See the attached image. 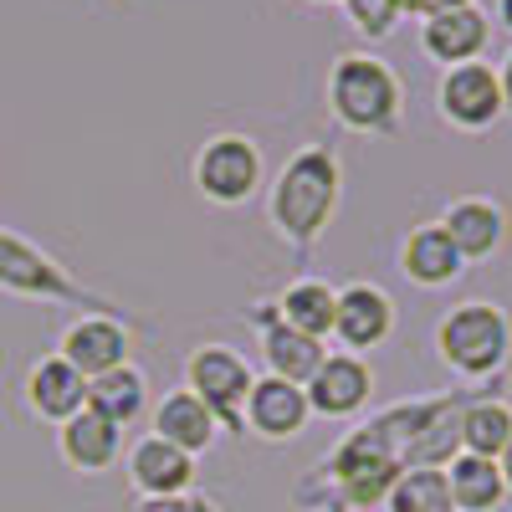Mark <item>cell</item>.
Here are the masks:
<instances>
[{
    "label": "cell",
    "instance_id": "cell-13",
    "mask_svg": "<svg viewBox=\"0 0 512 512\" xmlns=\"http://www.w3.org/2000/svg\"><path fill=\"white\" fill-rule=\"evenodd\" d=\"M123 477L134 487L139 502H164V497H185L195 492V477H200V461L185 456L180 446H169L159 436H139L123 446Z\"/></svg>",
    "mask_w": 512,
    "mask_h": 512
},
{
    "label": "cell",
    "instance_id": "cell-26",
    "mask_svg": "<svg viewBox=\"0 0 512 512\" xmlns=\"http://www.w3.org/2000/svg\"><path fill=\"white\" fill-rule=\"evenodd\" d=\"M134 512H221V502L205 492H185V497H164V502H134Z\"/></svg>",
    "mask_w": 512,
    "mask_h": 512
},
{
    "label": "cell",
    "instance_id": "cell-16",
    "mask_svg": "<svg viewBox=\"0 0 512 512\" xmlns=\"http://www.w3.org/2000/svg\"><path fill=\"white\" fill-rule=\"evenodd\" d=\"M21 405L41 425H67L77 410H88V379H82L62 354H41L21 379Z\"/></svg>",
    "mask_w": 512,
    "mask_h": 512
},
{
    "label": "cell",
    "instance_id": "cell-32",
    "mask_svg": "<svg viewBox=\"0 0 512 512\" xmlns=\"http://www.w3.org/2000/svg\"><path fill=\"white\" fill-rule=\"evenodd\" d=\"M297 512H308V507H297Z\"/></svg>",
    "mask_w": 512,
    "mask_h": 512
},
{
    "label": "cell",
    "instance_id": "cell-10",
    "mask_svg": "<svg viewBox=\"0 0 512 512\" xmlns=\"http://www.w3.org/2000/svg\"><path fill=\"white\" fill-rule=\"evenodd\" d=\"M436 226L451 236V246L461 251L466 267L497 262L507 251V236H512V216L497 195H451L446 210L436 216Z\"/></svg>",
    "mask_w": 512,
    "mask_h": 512
},
{
    "label": "cell",
    "instance_id": "cell-25",
    "mask_svg": "<svg viewBox=\"0 0 512 512\" xmlns=\"http://www.w3.org/2000/svg\"><path fill=\"white\" fill-rule=\"evenodd\" d=\"M338 6H344L354 36L369 41V47L374 41H390L405 21V0H338Z\"/></svg>",
    "mask_w": 512,
    "mask_h": 512
},
{
    "label": "cell",
    "instance_id": "cell-28",
    "mask_svg": "<svg viewBox=\"0 0 512 512\" xmlns=\"http://www.w3.org/2000/svg\"><path fill=\"white\" fill-rule=\"evenodd\" d=\"M497 82H502V108H507V118H512V52H507V62L497 67Z\"/></svg>",
    "mask_w": 512,
    "mask_h": 512
},
{
    "label": "cell",
    "instance_id": "cell-11",
    "mask_svg": "<svg viewBox=\"0 0 512 512\" xmlns=\"http://www.w3.org/2000/svg\"><path fill=\"white\" fill-rule=\"evenodd\" d=\"M52 354H62L82 379H103L108 369L134 364V323L108 318V313H77L62 328Z\"/></svg>",
    "mask_w": 512,
    "mask_h": 512
},
{
    "label": "cell",
    "instance_id": "cell-31",
    "mask_svg": "<svg viewBox=\"0 0 512 512\" xmlns=\"http://www.w3.org/2000/svg\"><path fill=\"white\" fill-rule=\"evenodd\" d=\"M303 6H338V0H303Z\"/></svg>",
    "mask_w": 512,
    "mask_h": 512
},
{
    "label": "cell",
    "instance_id": "cell-30",
    "mask_svg": "<svg viewBox=\"0 0 512 512\" xmlns=\"http://www.w3.org/2000/svg\"><path fill=\"white\" fill-rule=\"evenodd\" d=\"M497 26L512 36V0H497Z\"/></svg>",
    "mask_w": 512,
    "mask_h": 512
},
{
    "label": "cell",
    "instance_id": "cell-2",
    "mask_svg": "<svg viewBox=\"0 0 512 512\" xmlns=\"http://www.w3.org/2000/svg\"><path fill=\"white\" fill-rule=\"evenodd\" d=\"M328 118L359 139H395L405 128V82L379 52H338L323 77Z\"/></svg>",
    "mask_w": 512,
    "mask_h": 512
},
{
    "label": "cell",
    "instance_id": "cell-27",
    "mask_svg": "<svg viewBox=\"0 0 512 512\" xmlns=\"http://www.w3.org/2000/svg\"><path fill=\"white\" fill-rule=\"evenodd\" d=\"M461 6H477V0H405V21H425V16L461 11Z\"/></svg>",
    "mask_w": 512,
    "mask_h": 512
},
{
    "label": "cell",
    "instance_id": "cell-22",
    "mask_svg": "<svg viewBox=\"0 0 512 512\" xmlns=\"http://www.w3.org/2000/svg\"><path fill=\"white\" fill-rule=\"evenodd\" d=\"M441 477H446L451 512H502V507H507V482H502V472H497V461H487V456L456 451V456L441 466Z\"/></svg>",
    "mask_w": 512,
    "mask_h": 512
},
{
    "label": "cell",
    "instance_id": "cell-5",
    "mask_svg": "<svg viewBox=\"0 0 512 512\" xmlns=\"http://www.w3.org/2000/svg\"><path fill=\"white\" fill-rule=\"evenodd\" d=\"M190 185L205 205L216 210H241L251 205L256 195L267 190V154L251 134L241 128H221V134H210L195 159H190Z\"/></svg>",
    "mask_w": 512,
    "mask_h": 512
},
{
    "label": "cell",
    "instance_id": "cell-24",
    "mask_svg": "<svg viewBox=\"0 0 512 512\" xmlns=\"http://www.w3.org/2000/svg\"><path fill=\"white\" fill-rule=\"evenodd\" d=\"M379 512H451L441 466H405V472L395 477V487L384 492Z\"/></svg>",
    "mask_w": 512,
    "mask_h": 512
},
{
    "label": "cell",
    "instance_id": "cell-8",
    "mask_svg": "<svg viewBox=\"0 0 512 512\" xmlns=\"http://www.w3.org/2000/svg\"><path fill=\"white\" fill-rule=\"evenodd\" d=\"M436 118L456 134H487L507 118L502 108V82H497V67L492 62H461V67H446L436 77Z\"/></svg>",
    "mask_w": 512,
    "mask_h": 512
},
{
    "label": "cell",
    "instance_id": "cell-29",
    "mask_svg": "<svg viewBox=\"0 0 512 512\" xmlns=\"http://www.w3.org/2000/svg\"><path fill=\"white\" fill-rule=\"evenodd\" d=\"M497 472H502V482H507V497H512V441L497 451Z\"/></svg>",
    "mask_w": 512,
    "mask_h": 512
},
{
    "label": "cell",
    "instance_id": "cell-23",
    "mask_svg": "<svg viewBox=\"0 0 512 512\" xmlns=\"http://www.w3.org/2000/svg\"><path fill=\"white\" fill-rule=\"evenodd\" d=\"M456 441H461V451L466 456H487V461H497V451L512 441V405L502 400V395H472L461 405V415H456Z\"/></svg>",
    "mask_w": 512,
    "mask_h": 512
},
{
    "label": "cell",
    "instance_id": "cell-15",
    "mask_svg": "<svg viewBox=\"0 0 512 512\" xmlns=\"http://www.w3.org/2000/svg\"><path fill=\"white\" fill-rule=\"evenodd\" d=\"M246 323L256 328V349H262V374L272 379H287V384H308L313 369L323 364L328 344H318V338L308 333H297L287 323H277V308H272V297L267 303H256L246 313Z\"/></svg>",
    "mask_w": 512,
    "mask_h": 512
},
{
    "label": "cell",
    "instance_id": "cell-9",
    "mask_svg": "<svg viewBox=\"0 0 512 512\" xmlns=\"http://www.w3.org/2000/svg\"><path fill=\"white\" fill-rule=\"evenodd\" d=\"M308 425H313V410H308L303 384H287V379H272V374L251 379L246 405H241V436L262 441V446H287V441L303 436Z\"/></svg>",
    "mask_w": 512,
    "mask_h": 512
},
{
    "label": "cell",
    "instance_id": "cell-6",
    "mask_svg": "<svg viewBox=\"0 0 512 512\" xmlns=\"http://www.w3.org/2000/svg\"><path fill=\"white\" fill-rule=\"evenodd\" d=\"M251 379L256 369L231 344H195L185 354V390L221 420L226 436H241V405H246Z\"/></svg>",
    "mask_w": 512,
    "mask_h": 512
},
{
    "label": "cell",
    "instance_id": "cell-7",
    "mask_svg": "<svg viewBox=\"0 0 512 512\" xmlns=\"http://www.w3.org/2000/svg\"><path fill=\"white\" fill-rule=\"evenodd\" d=\"M400 328V308H395V297L384 282L374 277H354L338 287V303H333V344L344 349V354H359L369 359L374 349H384L395 338Z\"/></svg>",
    "mask_w": 512,
    "mask_h": 512
},
{
    "label": "cell",
    "instance_id": "cell-3",
    "mask_svg": "<svg viewBox=\"0 0 512 512\" xmlns=\"http://www.w3.org/2000/svg\"><path fill=\"white\" fill-rule=\"evenodd\" d=\"M431 349L436 364L466 390H487L492 379H507L512 364V313L497 297H461L436 318Z\"/></svg>",
    "mask_w": 512,
    "mask_h": 512
},
{
    "label": "cell",
    "instance_id": "cell-4",
    "mask_svg": "<svg viewBox=\"0 0 512 512\" xmlns=\"http://www.w3.org/2000/svg\"><path fill=\"white\" fill-rule=\"evenodd\" d=\"M0 292L21 297V303H47V308H82V313H108V318H128V308L118 297L88 287L72 267H62L47 246H36L31 236L0 226ZM139 328V323H134Z\"/></svg>",
    "mask_w": 512,
    "mask_h": 512
},
{
    "label": "cell",
    "instance_id": "cell-12",
    "mask_svg": "<svg viewBox=\"0 0 512 512\" xmlns=\"http://www.w3.org/2000/svg\"><path fill=\"white\" fill-rule=\"evenodd\" d=\"M313 420H359L374 400V364L344 349H328L313 379L303 384Z\"/></svg>",
    "mask_w": 512,
    "mask_h": 512
},
{
    "label": "cell",
    "instance_id": "cell-17",
    "mask_svg": "<svg viewBox=\"0 0 512 512\" xmlns=\"http://www.w3.org/2000/svg\"><path fill=\"white\" fill-rule=\"evenodd\" d=\"M395 267L410 287L420 292H441V287H456L466 277V262H461V251L451 246V236L436 226V221H420L400 236L395 246Z\"/></svg>",
    "mask_w": 512,
    "mask_h": 512
},
{
    "label": "cell",
    "instance_id": "cell-20",
    "mask_svg": "<svg viewBox=\"0 0 512 512\" xmlns=\"http://www.w3.org/2000/svg\"><path fill=\"white\" fill-rule=\"evenodd\" d=\"M88 410L103 415L118 431H134L139 420H149L154 410V384L139 364H123V369H108L103 379H88Z\"/></svg>",
    "mask_w": 512,
    "mask_h": 512
},
{
    "label": "cell",
    "instance_id": "cell-14",
    "mask_svg": "<svg viewBox=\"0 0 512 512\" xmlns=\"http://www.w3.org/2000/svg\"><path fill=\"white\" fill-rule=\"evenodd\" d=\"M415 47L425 62H436L441 72L446 67H461V62H487V47H492V11L482 6H461V11H441V16H425L420 31H415Z\"/></svg>",
    "mask_w": 512,
    "mask_h": 512
},
{
    "label": "cell",
    "instance_id": "cell-21",
    "mask_svg": "<svg viewBox=\"0 0 512 512\" xmlns=\"http://www.w3.org/2000/svg\"><path fill=\"white\" fill-rule=\"evenodd\" d=\"M333 303H338V287L323 282L318 272H297V277L272 297L277 323L318 338V344H328V333H333Z\"/></svg>",
    "mask_w": 512,
    "mask_h": 512
},
{
    "label": "cell",
    "instance_id": "cell-19",
    "mask_svg": "<svg viewBox=\"0 0 512 512\" xmlns=\"http://www.w3.org/2000/svg\"><path fill=\"white\" fill-rule=\"evenodd\" d=\"M57 456L77 477H103L123 461V431L93 410H77L67 425H57Z\"/></svg>",
    "mask_w": 512,
    "mask_h": 512
},
{
    "label": "cell",
    "instance_id": "cell-18",
    "mask_svg": "<svg viewBox=\"0 0 512 512\" xmlns=\"http://www.w3.org/2000/svg\"><path fill=\"white\" fill-rule=\"evenodd\" d=\"M149 436H159V441H169V446H180L185 456H210V451H216L221 446V420L216 415H210L190 390H185V384H180V390H164L159 400H154V410H149Z\"/></svg>",
    "mask_w": 512,
    "mask_h": 512
},
{
    "label": "cell",
    "instance_id": "cell-1",
    "mask_svg": "<svg viewBox=\"0 0 512 512\" xmlns=\"http://www.w3.org/2000/svg\"><path fill=\"white\" fill-rule=\"evenodd\" d=\"M267 226L272 236L297 256L313 262L318 241L328 236L338 205H344V159L333 144H303L292 149L277 175H267Z\"/></svg>",
    "mask_w": 512,
    "mask_h": 512
}]
</instances>
